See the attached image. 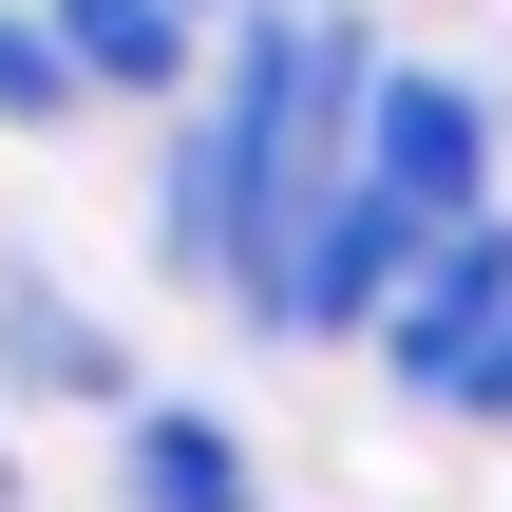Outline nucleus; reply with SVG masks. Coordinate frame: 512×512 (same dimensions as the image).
I'll list each match as a JSON object with an SVG mask.
<instances>
[{"mask_svg": "<svg viewBox=\"0 0 512 512\" xmlns=\"http://www.w3.org/2000/svg\"><path fill=\"white\" fill-rule=\"evenodd\" d=\"M361 190H380L418 247L494 228V95L437 76V57H380V95H361Z\"/></svg>", "mask_w": 512, "mask_h": 512, "instance_id": "nucleus-1", "label": "nucleus"}, {"mask_svg": "<svg viewBox=\"0 0 512 512\" xmlns=\"http://www.w3.org/2000/svg\"><path fill=\"white\" fill-rule=\"evenodd\" d=\"M380 361H399L418 399H475V418H494V380H512V228L418 247V285L380 304Z\"/></svg>", "mask_w": 512, "mask_h": 512, "instance_id": "nucleus-2", "label": "nucleus"}, {"mask_svg": "<svg viewBox=\"0 0 512 512\" xmlns=\"http://www.w3.org/2000/svg\"><path fill=\"white\" fill-rule=\"evenodd\" d=\"M114 494H133V512H266V475H247V437H228V418H190V399H133V437H114Z\"/></svg>", "mask_w": 512, "mask_h": 512, "instance_id": "nucleus-3", "label": "nucleus"}, {"mask_svg": "<svg viewBox=\"0 0 512 512\" xmlns=\"http://www.w3.org/2000/svg\"><path fill=\"white\" fill-rule=\"evenodd\" d=\"M38 19H57V57H76L95 95H190V76H209V57H190L209 0H38Z\"/></svg>", "mask_w": 512, "mask_h": 512, "instance_id": "nucleus-4", "label": "nucleus"}, {"mask_svg": "<svg viewBox=\"0 0 512 512\" xmlns=\"http://www.w3.org/2000/svg\"><path fill=\"white\" fill-rule=\"evenodd\" d=\"M0 361H19L38 399H133V361H114V342H95V323H76L38 266H0Z\"/></svg>", "mask_w": 512, "mask_h": 512, "instance_id": "nucleus-5", "label": "nucleus"}, {"mask_svg": "<svg viewBox=\"0 0 512 512\" xmlns=\"http://www.w3.org/2000/svg\"><path fill=\"white\" fill-rule=\"evenodd\" d=\"M76 95H95V76L57 57V19H38V0H0V114H19V133H57Z\"/></svg>", "mask_w": 512, "mask_h": 512, "instance_id": "nucleus-6", "label": "nucleus"}, {"mask_svg": "<svg viewBox=\"0 0 512 512\" xmlns=\"http://www.w3.org/2000/svg\"><path fill=\"white\" fill-rule=\"evenodd\" d=\"M494 418H512V380H494Z\"/></svg>", "mask_w": 512, "mask_h": 512, "instance_id": "nucleus-7", "label": "nucleus"}]
</instances>
